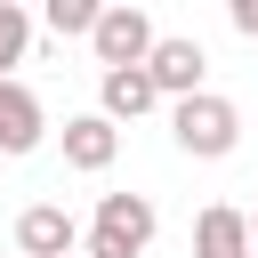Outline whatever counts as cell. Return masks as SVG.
<instances>
[{
    "mask_svg": "<svg viewBox=\"0 0 258 258\" xmlns=\"http://www.w3.org/2000/svg\"><path fill=\"white\" fill-rule=\"evenodd\" d=\"M169 137H177V153H194V161H226L234 145H242V113H234V97H185L177 113H169Z\"/></svg>",
    "mask_w": 258,
    "mask_h": 258,
    "instance_id": "cell-1",
    "label": "cell"
},
{
    "mask_svg": "<svg viewBox=\"0 0 258 258\" xmlns=\"http://www.w3.org/2000/svg\"><path fill=\"white\" fill-rule=\"evenodd\" d=\"M153 226H161V218H153L145 194H105L97 218H89V258H145Z\"/></svg>",
    "mask_w": 258,
    "mask_h": 258,
    "instance_id": "cell-2",
    "label": "cell"
},
{
    "mask_svg": "<svg viewBox=\"0 0 258 258\" xmlns=\"http://www.w3.org/2000/svg\"><path fill=\"white\" fill-rule=\"evenodd\" d=\"M153 16L145 8H129V0H113V8H97V32H89V48H97V64L105 73H129V64H145L153 56Z\"/></svg>",
    "mask_w": 258,
    "mask_h": 258,
    "instance_id": "cell-3",
    "label": "cell"
},
{
    "mask_svg": "<svg viewBox=\"0 0 258 258\" xmlns=\"http://www.w3.org/2000/svg\"><path fill=\"white\" fill-rule=\"evenodd\" d=\"M202 73H210V56H202V40L194 32H161L153 40V56H145V81L161 89V97H202Z\"/></svg>",
    "mask_w": 258,
    "mask_h": 258,
    "instance_id": "cell-4",
    "label": "cell"
},
{
    "mask_svg": "<svg viewBox=\"0 0 258 258\" xmlns=\"http://www.w3.org/2000/svg\"><path fill=\"white\" fill-rule=\"evenodd\" d=\"M73 242H81V226L64 202H32L16 218V258H73Z\"/></svg>",
    "mask_w": 258,
    "mask_h": 258,
    "instance_id": "cell-5",
    "label": "cell"
},
{
    "mask_svg": "<svg viewBox=\"0 0 258 258\" xmlns=\"http://www.w3.org/2000/svg\"><path fill=\"white\" fill-rule=\"evenodd\" d=\"M194 258H258V250H250V218H242L234 202H210V210L194 218Z\"/></svg>",
    "mask_w": 258,
    "mask_h": 258,
    "instance_id": "cell-6",
    "label": "cell"
},
{
    "mask_svg": "<svg viewBox=\"0 0 258 258\" xmlns=\"http://www.w3.org/2000/svg\"><path fill=\"white\" fill-rule=\"evenodd\" d=\"M48 137V113H40V97L24 89V81H0V153H32Z\"/></svg>",
    "mask_w": 258,
    "mask_h": 258,
    "instance_id": "cell-7",
    "label": "cell"
},
{
    "mask_svg": "<svg viewBox=\"0 0 258 258\" xmlns=\"http://www.w3.org/2000/svg\"><path fill=\"white\" fill-rule=\"evenodd\" d=\"M113 153H121V129H113L105 113H73V121H64V161H73V169L97 177V169H113Z\"/></svg>",
    "mask_w": 258,
    "mask_h": 258,
    "instance_id": "cell-8",
    "label": "cell"
},
{
    "mask_svg": "<svg viewBox=\"0 0 258 258\" xmlns=\"http://www.w3.org/2000/svg\"><path fill=\"white\" fill-rule=\"evenodd\" d=\"M153 105H161V89L145 81V64H129V73H105V81H97V113H105L113 129H121V121H137V113H153Z\"/></svg>",
    "mask_w": 258,
    "mask_h": 258,
    "instance_id": "cell-9",
    "label": "cell"
},
{
    "mask_svg": "<svg viewBox=\"0 0 258 258\" xmlns=\"http://www.w3.org/2000/svg\"><path fill=\"white\" fill-rule=\"evenodd\" d=\"M24 48H32V16H24L16 0H0V81H16Z\"/></svg>",
    "mask_w": 258,
    "mask_h": 258,
    "instance_id": "cell-10",
    "label": "cell"
},
{
    "mask_svg": "<svg viewBox=\"0 0 258 258\" xmlns=\"http://www.w3.org/2000/svg\"><path fill=\"white\" fill-rule=\"evenodd\" d=\"M40 24H48L56 40H64V32H97V0H48Z\"/></svg>",
    "mask_w": 258,
    "mask_h": 258,
    "instance_id": "cell-11",
    "label": "cell"
},
{
    "mask_svg": "<svg viewBox=\"0 0 258 258\" xmlns=\"http://www.w3.org/2000/svg\"><path fill=\"white\" fill-rule=\"evenodd\" d=\"M226 16H234V32H242V40H258V0H234Z\"/></svg>",
    "mask_w": 258,
    "mask_h": 258,
    "instance_id": "cell-12",
    "label": "cell"
},
{
    "mask_svg": "<svg viewBox=\"0 0 258 258\" xmlns=\"http://www.w3.org/2000/svg\"><path fill=\"white\" fill-rule=\"evenodd\" d=\"M250 250H258V210H250Z\"/></svg>",
    "mask_w": 258,
    "mask_h": 258,
    "instance_id": "cell-13",
    "label": "cell"
}]
</instances>
